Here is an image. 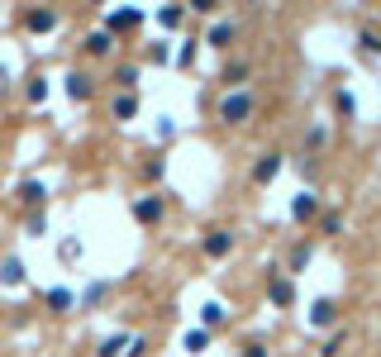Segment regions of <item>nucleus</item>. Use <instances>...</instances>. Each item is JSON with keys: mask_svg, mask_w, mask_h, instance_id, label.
Here are the masks:
<instances>
[{"mask_svg": "<svg viewBox=\"0 0 381 357\" xmlns=\"http://www.w3.org/2000/svg\"><path fill=\"white\" fill-rule=\"evenodd\" d=\"M358 53H363V58H381V33L377 29H358Z\"/></svg>", "mask_w": 381, "mask_h": 357, "instance_id": "nucleus-23", "label": "nucleus"}, {"mask_svg": "<svg viewBox=\"0 0 381 357\" xmlns=\"http://www.w3.org/2000/svg\"><path fill=\"white\" fill-rule=\"evenodd\" d=\"M310 257H315V243H310V238L291 243V272H305V267H310Z\"/></svg>", "mask_w": 381, "mask_h": 357, "instance_id": "nucleus-22", "label": "nucleus"}, {"mask_svg": "<svg viewBox=\"0 0 381 357\" xmlns=\"http://www.w3.org/2000/svg\"><path fill=\"white\" fill-rule=\"evenodd\" d=\"M110 114L119 119V124H129V119H139V95H124V91H119V95L110 100Z\"/></svg>", "mask_w": 381, "mask_h": 357, "instance_id": "nucleus-14", "label": "nucleus"}, {"mask_svg": "<svg viewBox=\"0 0 381 357\" xmlns=\"http://www.w3.org/2000/svg\"><path fill=\"white\" fill-rule=\"evenodd\" d=\"M286 167V153L281 148H272V153H262L253 162V171H248V181H253V186H272V181H277V171Z\"/></svg>", "mask_w": 381, "mask_h": 357, "instance_id": "nucleus-3", "label": "nucleus"}, {"mask_svg": "<svg viewBox=\"0 0 381 357\" xmlns=\"http://www.w3.org/2000/svg\"><path fill=\"white\" fill-rule=\"evenodd\" d=\"M24 95H29V105H43L48 100V77H29L24 81Z\"/></svg>", "mask_w": 381, "mask_h": 357, "instance_id": "nucleus-26", "label": "nucleus"}, {"mask_svg": "<svg viewBox=\"0 0 381 357\" xmlns=\"http://www.w3.org/2000/svg\"><path fill=\"white\" fill-rule=\"evenodd\" d=\"M243 77H253V63H248V58H234V63L220 72V86L224 91H243Z\"/></svg>", "mask_w": 381, "mask_h": 357, "instance_id": "nucleus-9", "label": "nucleus"}, {"mask_svg": "<svg viewBox=\"0 0 381 357\" xmlns=\"http://www.w3.org/2000/svg\"><path fill=\"white\" fill-rule=\"evenodd\" d=\"M24 29H29V33H53V29H58V10H48V5L24 10Z\"/></svg>", "mask_w": 381, "mask_h": 357, "instance_id": "nucleus-10", "label": "nucleus"}, {"mask_svg": "<svg viewBox=\"0 0 381 357\" xmlns=\"http://www.w3.org/2000/svg\"><path fill=\"white\" fill-rule=\"evenodd\" d=\"M143 58H148V63H172V48H167V43H148Z\"/></svg>", "mask_w": 381, "mask_h": 357, "instance_id": "nucleus-31", "label": "nucleus"}, {"mask_svg": "<svg viewBox=\"0 0 381 357\" xmlns=\"http://www.w3.org/2000/svg\"><path fill=\"white\" fill-rule=\"evenodd\" d=\"M296 277H286V272H277V267H272L267 272V300L272 305H277V310H291V305H296Z\"/></svg>", "mask_w": 381, "mask_h": 357, "instance_id": "nucleus-2", "label": "nucleus"}, {"mask_svg": "<svg viewBox=\"0 0 381 357\" xmlns=\"http://www.w3.org/2000/svg\"><path fill=\"white\" fill-rule=\"evenodd\" d=\"M158 24H162V29H181V24H186V10H181V5H162Z\"/></svg>", "mask_w": 381, "mask_h": 357, "instance_id": "nucleus-25", "label": "nucleus"}, {"mask_svg": "<svg viewBox=\"0 0 381 357\" xmlns=\"http://www.w3.org/2000/svg\"><path fill=\"white\" fill-rule=\"evenodd\" d=\"M43 300H48V310H58V314H67L72 305H77V295L67 291V286H53V291H48Z\"/></svg>", "mask_w": 381, "mask_h": 357, "instance_id": "nucleus-21", "label": "nucleus"}, {"mask_svg": "<svg viewBox=\"0 0 381 357\" xmlns=\"http://www.w3.org/2000/svg\"><path fill=\"white\" fill-rule=\"evenodd\" d=\"M0 91H5V72H0Z\"/></svg>", "mask_w": 381, "mask_h": 357, "instance_id": "nucleus-37", "label": "nucleus"}, {"mask_svg": "<svg viewBox=\"0 0 381 357\" xmlns=\"http://www.w3.org/2000/svg\"><path fill=\"white\" fill-rule=\"evenodd\" d=\"M114 86L124 95H139V63H119L114 67Z\"/></svg>", "mask_w": 381, "mask_h": 357, "instance_id": "nucleus-17", "label": "nucleus"}, {"mask_svg": "<svg viewBox=\"0 0 381 357\" xmlns=\"http://www.w3.org/2000/svg\"><path fill=\"white\" fill-rule=\"evenodd\" d=\"M105 295H110V286H105V281H91V286H86V295H81V305L91 310V305H100V300H105Z\"/></svg>", "mask_w": 381, "mask_h": 357, "instance_id": "nucleus-29", "label": "nucleus"}, {"mask_svg": "<svg viewBox=\"0 0 381 357\" xmlns=\"http://www.w3.org/2000/svg\"><path fill=\"white\" fill-rule=\"evenodd\" d=\"M100 29H110V33H124V29H143V10H129V5H124V10H110Z\"/></svg>", "mask_w": 381, "mask_h": 357, "instance_id": "nucleus-8", "label": "nucleus"}, {"mask_svg": "<svg viewBox=\"0 0 381 357\" xmlns=\"http://www.w3.org/2000/svg\"><path fill=\"white\" fill-rule=\"evenodd\" d=\"M324 143H329V119H315V124L305 129V157H315Z\"/></svg>", "mask_w": 381, "mask_h": 357, "instance_id": "nucleus-16", "label": "nucleus"}, {"mask_svg": "<svg viewBox=\"0 0 381 357\" xmlns=\"http://www.w3.org/2000/svg\"><path fill=\"white\" fill-rule=\"evenodd\" d=\"M24 277H29V272H24V262H19L15 252L0 257V286H24Z\"/></svg>", "mask_w": 381, "mask_h": 357, "instance_id": "nucleus-15", "label": "nucleus"}, {"mask_svg": "<svg viewBox=\"0 0 381 357\" xmlns=\"http://www.w3.org/2000/svg\"><path fill=\"white\" fill-rule=\"evenodd\" d=\"M200 248H205V257H229V252H234V233L229 229H205Z\"/></svg>", "mask_w": 381, "mask_h": 357, "instance_id": "nucleus-6", "label": "nucleus"}, {"mask_svg": "<svg viewBox=\"0 0 381 357\" xmlns=\"http://www.w3.org/2000/svg\"><path fill=\"white\" fill-rule=\"evenodd\" d=\"M43 201H48V186H43V181H19V205L38 210Z\"/></svg>", "mask_w": 381, "mask_h": 357, "instance_id": "nucleus-18", "label": "nucleus"}, {"mask_svg": "<svg viewBox=\"0 0 381 357\" xmlns=\"http://www.w3.org/2000/svg\"><path fill=\"white\" fill-rule=\"evenodd\" d=\"M224 324H229V310H224L220 300H205V305H200V329L215 334V329H224Z\"/></svg>", "mask_w": 381, "mask_h": 357, "instance_id": "nucleus-13", "label": "nucleus"}, {"mask_svg": "<svg viewBox=\"0 0 381 357\" xmlns=\"http://www.w3.org/2000/svg\"><path fill=\"white\" fill-rule=\"evenodd\" d=\"M162 210H167V205H162V196H134V201H129V215L139 219V224H148V229L162 219Z\"/></svg>", "mask_w": 381, "mask_h": 357, "instance_id": "nucleus-4", "label": "nucleus"}, {"mask_svg": "<svg viewBox=\"0 0 381 357\" xmlns=\"http://www.w3.org/2000/svg\"><path fill=\"white\" fill-rule=\"evenodd\" d=\"M119 353H129V334H110V339L95 343V357H119Z\"/></svg>", "mask_w": 381, "mask_h": 357, "instance_id": "nucleus-20", "label": "nucleus"}, {"mask_svg": "<svg viewBox=\"0 0 381 357\" xmlns=\"http://www.w3.org/2000/svg\"><path fill=\"white\" fill-rule=\"evenodd\" d=\"M67 95H72V100H91L95 95V81H91V72H67Z\"/></svg>", "mask_w": 381, "mask_h": 357, "instance_id": "nucleus-12", "label": "nucleus"}, {"mask_svg": "<svg viewBox=\"0 0 381 357\" xmlns=\"http://www.w3.org/2000/svg\"><path fill=\"white\" fill-rule=\"evenodd\" d=\"M338 353H343V334H329L324 348H319V357H338Z\"/></svg>", "mask_w": 381, "mask_h": 357, "instance_id": "nucleus-33", "label": "nucleus"}, {"mask_svg": "<svg viewBox=\"0 0 381 357\" xmlns=\"http://www.w3.org/2000/svg\"><path fill=\"white\" fill-rule=\"evenodd\" d=\"M234 38H238V24H234V19H215V24L205 29V38H200V43H205V48H220V53H224Z\"/></svg>", "mask_w": 381, "mask_h": 357, "instance_id": "nucleus-5", "label": "nucleus"}, {"mask_svg": "<svg viewBox=\"0 0 381 357\" xmlns=\"http://www.w3.org/2000/svg\"><path fill=\"white\" fill-rule=\"evenodd\" d=\"M139 176L143 181H162V176H167V157H148V162L139 167Z\"/></svg>", "mask_w": 381, "mask_h": 357, "instance_id": "nucleus-27", "label": "nucleus"}, {"mask_svg": "<svg viewBox=\"0 0 381 357\" xmlns=\"http://www.w3.org/2000/svg\"><path fill=\"white\" fill-rule=\"evenodd\" d=\"M315 215H319V201H315V196H310V191L291 201V219H296V224H305V219H315Z\"/></svg>", "mask_w": 381, "mask_h": 357, "instance_id": "nucleus-19", "label": "nucleus"}, {"mask_svg": "<svg viewBox=\"0 0 381 357\" xmlns=\"http://www.w3.org/2000/svg\"><path fill=\"white\" fill-rule=\"evenodd\" d=\"M333 110H338V119H353V114H358V100H353L348 86H338V91H333Z\"/></svg>", "mask_w": 381, "mask_h": 357, "instance_id": "nucleus-24", "label": "nucleus"}, {"mask_svg": "<svg viewBox=\"0 0 381 357\" xmlns=\"http://www.w3.org/2000/svg\"><path fill=\"white\" fill-rule=\"evenodd\" d=\"M186 10H190V15H215V0H195V5H186Z\"/></svg>", "mask_w": 381, "mask_h": 357, "instance_id": "nucleus-36", "label": "nucleus"}, {"mask_svg": "<svg viewBox=\"0 0 381 357\" xmlns=\"http://www.w3.org/2000/svg\"><path fill=\"white\" fill-rule=\"evenodd\" d=\"M319 233H343V215H338V210H319Z\"/></svg>", "mask_w": 381, "mask_h": 357, "instance_id": "nucleus-28", "label": "nucleus"}, {"mask_svg": "<svg viewBox=\"0 0 381 357\" xmlns=\"http://www.w3.org/2000/svg\"><path fill=\"white\" fill-rule=\"evenodd\" d=\"M333 324H338V300L319 295L315 305H310V329H333Z\"/></svg>", "mask_w": 381, "mask_h": 357, "instance_id": "nucleus-7", "label": "nucleus"}, {"mask_svg": "<svg viewBox=\"0 0 381 357\" xmlns=\"http://www.w3.org/2000/svg\"><path fill=\"white\" fill-rule=\"evenodd\" d=\"M205 343H210L205 329H190V334H186V353H190V357H200V353H205Z\"/></svg>", "mask_w": 381, "mask_h": 357, "instance_id": "nucleus-30", "label": "nucleus"}, {"mask_svg": "<svg viewBox=\"0 0 381 357\" xmlns=\"http://www.w3.org/2000/svg\"><path fill=\"white\" fill-rule=\"evenodd\" d=\"M238 357H272V348H267V343H262V339H248V343H243V353H238Z\"/></svg>", "mask_w": 381, "mask_h": 357, "instance_id": "nucleus-32", "label": "nucleus"}, {"mask_svg": "<svg viewBox=\"0 0 381 357\" xmlns=\"http://www.w3.org/2000/svg\"><path fill=\"white\" fill-rule=\"evenodd\" d=\"M195 53H200V38H190V43L181 48V53H176V63H181V67H190V63H195Z\"/></svg>", "mask_w": 381, "mask_h": 357, "instance_id": "nucleus-34", "label": "nucleus"}, {"mask_svg": "<svg viewBox=\"0 0 381 357\" xmlns=\"http://www.w3.org/2000/svg\"><path fill=\"white\" fill-rule=\"evenodd\" d=\"M114 53V33L110 29H91L86 33V58H110Z\"/></svg>", "mask_w": 381, "mask_h": 357, "instance_id": "nucleus-11", "label": "nucleus"}, {"mask_svg": "<svg viewBox=\"0 0 381 357\" xmlns=\"http://www.w3.org/2000/svg\"><path fill=\"white\" fill-rule=\"evenodd\" d=\"M253 91H224L220 95V110H215V119H220V124H243V119H248V114H253Z\"/></svg>", "mask_w": 381, "mask_h": 357, "instance_id": "nucleus-1", "label": "nucleus"}, {"mask_svg": "<svg viewBox=\"0 0 381 357\" xmlns=\"http://www.w3.org/2000/svg\"><path fill=\"white\" fill-rule=\"evenodd\" d=\"M24 229H29V238H38V233H43V215H38V210H33V215L24 219Z\"/></svg>", "mask_w": 381, "mask_h": 357, "instance_id": "nucleus-35", "label": "nucleus"}]
</instances>
